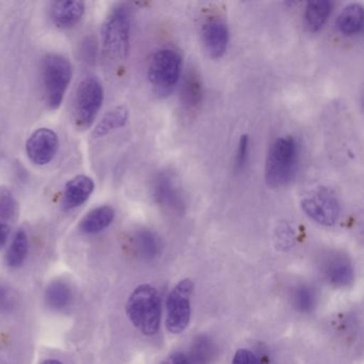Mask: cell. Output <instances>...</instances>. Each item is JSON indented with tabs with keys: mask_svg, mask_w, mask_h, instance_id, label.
I'll use <instances>...</instances> for the list:
<instances>
[{
	"mask_svg": "<svg viewBox=\"0 0 364 364\" xmlns=\"http://www.w3.org/2000/svg\"><path fill=\"white\" fill-rule=\"evenodd\" d=\"M300 149L291 136L278 138L270 146L265 165V180L268 186L281 188L287 186L297 173Z\"/></svg>",
	"mask_w": 364,
	"mask_h": 364,
	"instance_id": "1",
	"label": "cell"
},
{
	"mask_svg": "<svg viewBox=\"0 0 364 364\" xmlns=\"http://www.w3.org/2000/svg\"><path fill=\"white\" fill-rule=\"evenodd\" d=\"M129 321L146 336H155L161 328V302L159 291L150 284L134 289L127 302Z\"/></svg>",
	"mask_w": 364,
	"mask_h": 364,
	"instance_id": "2",
	"label": "cell"
},
{
	"mask_svg": "<svg viewBox=\"0 0 364 364\" xmlns=\"http://www.w3.org/2000/svg\"><path fill=\"white\" fill-rule=\"evenodd\" d=\"M102 44L112 60L124 61L131 53V14L125 6L114 8L102 27Z\"/></svg>",
	"mask_w": 364,
	"mask_h": 364,
	"instance_id": "3",
	"label": "cell"
},
{
	"mask_svg": "<svg viewBox=\"0 0 364 364\" xmlns=\"http://www.w3.org/2000/svg\"><path fill=\"white\" fill-rule=\"evenodd\" d=\"M183 57L171 48H164L153 54L148 68V78L159 95H169L180 82Z\"/></svg>",
	"mask_w": 364,
	"mask_h": 364,
	"instance_id": "4",
	"label": "cell"
},
{
	"mask_svg": "<svg viewBox=\"0 0 364 364\" xmlns=\"http://www.w3.org/2000/svg\"><path fill=\"white\" fill-rule=\"evenodd\" d=\"M72 65L63 55L52 53L44 58L43 86L48 108L58 109L72 80Z\"/></svg>",
	"mask_w": 364,
	"mask_h": 364,
	"instance_id": "5",
	"label": "cell"
},
{
	"mask_svg": "<svg viewBox=\"0 0 364 364\" xmlns=\"http://www.w3.org/2000/svg\"><path fill=\"white\" fill-rule=\"evenodd\" d=\"M103 101L104 90L99 80L93 76L84 78L76 89L73 101V120L77 129L92 127Z\"/></svg>",
	"mask_w": 364,
	"mask_h": 364,
	"instance_id": "6",
	"label": "cell"
},
{
	"mask_svg": "<svg viewBox=\"0 0 364 364\" xmlns=\"http://www.w3.org/2000/svg\"><path fill=\"white\" fill-rule=\"evenodd\" d=\"M300 206L311 220L323 227L336 225L340 217V201L329 187L319 186L313 189L302 198Z\"/></svg>",
	"mask_w": 364,
	"mask_h": 364,
	"instance_id": "7",
	"label": "cell"
},
{
	"mask_svg": "<svg viewBox=\"0 0 364 364\" xmlns=\"http://www.w3.org/2000/svg\"><path fill=\"white\" fill-rule=\"evenodd\" d=\"M193 291V283L191 279H183L170 291L167 300L168 331L180 334L188 327L191 321V298Z\"/></svg>",
	"mask_w": 364,
	"mask_h": 364,
	"instance_id": "8",
	"label": "cell"
},
{
	"mask_svg": "<svg viewBox=\"0 0 364 364\" xmlns=\"http://www.w3.org/2000/svg\"><path fill=\"white\" fill-rule=\"evenodd\" d=\"M58 148V135L48 127L33 132L26 142L27 156L37 166L50 164L56 156Z\"/></svg>",
	"mask_w": 364,
	"mask_h": 364,
	"instance_id": "9",
	"label": "cell"
},
{
	"mask_svg": "<svg viewBox=\"0 0 364 364\" xmlns=\"http://www.w3.org/2000/svg\"><path fill=\"white\" fill-rule=\"evenodd\" d=\"M153 189L155 200L159 205L176 213L184 210L186 200L173 174L166 171L157 174Z\"/></svg>",
	"mask_w": 364,
	"mask_h": 364,
	"instance_id": "10",
	"label": "cell"
},
{
	"mask_svg": "<svg viewBox=\"0 0 364 364\" xmlns=\"http://www.w3.org/2000/svg\"><path fill=\"white\" fill-rule=\"evenodd\" d=\"M202 40L206 52L212 58H221L229 46V27L220 18H210L203 25Z\"/></svg>",
	"mask_w": 364,
	"mask_h": 364,
	"instance_id": "11",
	"label": "cell"
},
{
	"mask_svg": "<svg viewBox=\"0 0 364 364\" xmlns=\"http://www.w3.org/2000/svg\"><path fill=\"white\" fill-rule=\"evenodd\" d=\"M95 191V182L90 176H77L65 184L63 204L65 210L80 208L88 201Z\"/></svg>",
	"mask_w": 364,
	"mask_h": 364,
	"instance_id": "12",
	"label": "cell"
},
{
	"mask_svg": "<svg viewBox=\"0 0 364 364\" xmlns=\"http://www.w3.org/2000/svg\"><path fill=\"white\" fill-rule=\"evenodd\" d=\"M86 5L82 0H60L52 8L54 24L60 29H70L77 25L85 14Z\"/></svg>",
	"mask_w": 364,
	"mask_h": 364,
	"instance_id": "13",
	"label": "cell"
},
{
	"mask_svg": "<svg viewBox=\"0 0 364 364\" xmlns=\"http://www.w3.org/2000/svg\"><path fill=\"white\" fill-rule=\"evenodd\" d=\"M203 99V84L197 70L189 69L185 73L181 86V102L187 109H195Z\"/></svg>",
	"mask_w": 364,
	"mask_h": 364,
	"instance_id": "14",
	"label": "cell"
},
{
	"mask_svg": "<svg viewBox=\"0 0 364 364\" xmlns=\"http://www.w3.org/2000/svg\"><path fill=\"white\" fill-rule=\"evenodd\" d=\"M333 4L327 0L310 1L306 4L304 14V24L310 33H318L323 28L328 18L331 16Z\"/></svg>",
	"mask_w": 364,
	"mask_h": 364,
	"instance_id": "15",
	"label": "cell"
},
{
	"mask_svg": "<svg viewBox=\"0 0 364 364\" xmlns=\"http://www.w3.org/2000/svg\"><path fill=\"white\" fill-rule=\"evenodd\" d=\"M336 28L344 36H355L363 29V7L360 4L347 5L336 18Z\"/></svg>",
	"mask_w": 364,
	"mask_h": 364,
	"instance_id": "16",
	"label": "cell"
},
{
	"mask_svg": "<svg viewBox=\"0 0 364 364\" xmlns=\"http://www.w3.org/2000/svg\"><path fill=\"white\" fill-rule=\"evenodd\" d=\"M116 212L110 206H100L89 212L80 221V230L86 234H97L107 229L114 220Z\"/></svg>",
	"mask_w": 364,
	"mask_h": 364,
	"instance_id": "17",
	"label": "cell"
},
{
	"mask_svg": "<svg viewBox=\"0 0 364 364\" xmlns=\"http://www.w3.org/2000/svg\"><path fill=\"white\" fill-rule=\"evenodd\" d=\"M129 110L124 106H119L108 112L97 123L93 131V137L101 138L116 129L125 127L129 121Z\"/></svg>",
	"mask_w": 364,
	"mask_h": 364,
	"instance_id": "18",
	"label": "cell"
},
{
	"mask_svg": "<svg viewBox=\"0 0 364 364\" xmlns=\"http://www.w3.org/2000/svg\"><path fill=\"white\" fill-rule=\"evenodd\" d=\"M72 296L73 293H72L71 287L65 281L57 280L46 289L44 297H46V304L50 309L60 311L69 306Z\"/></svg>",
	"mask_w": 364,
	"mask_h": 364,
	"instance_id": "19",
	"label": "cell"
},
{
	"mask_svg": "<svg viewBox=\"0 0 364 364\" xmlns=\"http://www.w3.org/2000/svg\"><path fill=\"white\" fill-rule=\"evenodd\" d=\"M29 242L28 236L23 230H20L14 235L11 246L6 255L7 265L11 268H18L24 264L27 255H28Z\"/></svg>",
	"mask_w": 364,
	"mask_h": 364,
	"instance_id": "20",
	"label": "cell"
},
{
	"mask_svg": "<svg viewBox=\"0 0 364 364\" xmlns=\"http://www.w3.org/2000/svg\"><path fill=\"white\" fill-rule=\"evenodd\" d=\"M214 353V345L208 336H198L191 350V364H208Z\"/></svg>",
	"mask_w": 364,
	"mask_h": 364,
	"instance_id": "21",
	"label": "cell"
},
{
	"mask_svg": "<svg viewBox=\"0 0 364 364\" xmlns=\"http://www.w3.org/2000/svg\"><path fill=\"white\" fill-rule=\"evenodd\" d=\"M159 238L150 230L142 229L136 235V245L140 253L146 257H153L159 249Z\"/></svg>",
	"mask_w": 364,
	"mask_h": 364,
	"instance_id": "22",
	"label": "cell"
},
{
	"mask_svg": "<svg viewBox=\"0 0 364 364\" xmlns=\"http://www.w3.org/2000/svg\"><path fill=\"white\" fill-rule=\"evenodd\" d=\"M353 272L348 263L344 261H336L329 268V279L338 287L348 285L353 280Z\"/></svg>",
	"mask_w": 364,
	"mask_h": 364,
	"instance_id": "23",
	"label": "cell"
},
{
	"mask_svg": "<svg viewBox=\"0 0 364 364\" xmlns=\"http://www.w3.org/2000/svg\"><path fill=\"white\" fill-rule=\"evenodd\" d=\"M16 203L9 191H0V218L11 219L16 215Z\"/></svg>",
	"mask_w": 364,
	"mask_h": 364,
	"instance_id": "24",
	"label": "cell"
},
{
	"mask_svg": "<svg viewBox=\"0 0 364 364\" xmlns=\"http://www.w3.org/2000/svg\"><path fill=\"white\" fill-rule=\"evenodd\" d=\"M249 137L248 135H242L238 142L237 151H236L234 167L236 171H242L246 167L249 157Z\"/></svg>",
	"mask_w": 364,
	"mask_h": 364,
	"instance_id": "25",
	"label": "cell"
},
{
	"mask_svg": "<svg viewBox=\"0 0 364 364\" xmlns=\"http://www.w3.org/2000/svg\"><path fill=\"white\" fill-rule=\"evenodd\" d=\"M295 304L302 312L312 310L314 304V294L308 287H301L295 294Z\"/></svg>",
	"mask_w": 364,
	"mask_h": 364,
	"instance_id": "26",
	"label": "cell"
},
{
	"mask_svg": "<svg viewBox=\"0 0 364 364\" xmlns=\"http://www.w3.org/2000/svg\"><path fill=\"white\" fill-rule=\"evenodd\" d=\"M232 364H261L257 355L249 349L240 348L234 355Z\"/></svg>",
	"mask_w": 364,
	"mask_h": 364,
	"instance_id": "27",
	"label": "cell"
},
{
	"mask_svg": "<svg viewBox=\"0 0 364 364\" xmlns=\"http://www.w3.org/2000/svg\"><path fill=\"white\" fill-rule=\"evenodd\" d=\"M161 364H191L188 358L185 355V353H181V351H176V353H171L168 355Z\"/></svg>",
	"mask_w": 364,
	"mask_h": 364,
	"instance_id": "28",
	"label": "cell"
},
{
	"mask_svg": "<svg viewBox=\"0 0 364 364\" xmlns=\"http://www.w3.org/2000/svg\"><path fill=\"white\" fill-rule=\"evenodd\" d=\"M10 233H11L10 225L7 223H0V249L7 244Z\"/></svg>",
	"mask_w": 364,
	"mask_h": 364,
	"instance_id": "29",
	"label": "cell"
},
{
	"mask_svg": "<svg viewBox=\"0 0 364 364\" xmlns=\"http://www.w3.org/2000/svg\"><path fill=\"white\" fill-rule=\"evenodd\" d=\"M42 364H63V362L59 361V360L55 359H48L46 360V361L42 362Z\"/></svg>",
	"mask_w": 364,
	"mask_h": 364,
	"instance_id": "30",
	"label": "cell"
}]
</instances>
